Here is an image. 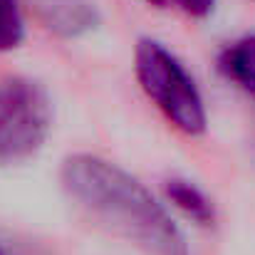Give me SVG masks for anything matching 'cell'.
Masks as SVG:
<instances>
[{"label":"cell","instance_id":"5b68a950","mask_svg":"<svg viewBox=\"0 0 255 255\" xmlns=\"http://www.w3.org/2000/svg\"><path fill=\"white\" fill-rule=\"evenodd\" d=\"M164 196L191 223H196L201 228H211L216 223V206H213L211 196L198 183H193L191 178H183V176L166 178L164 181Z\"/></svg>","mask_w":255,"mask_h":255},{"label":"cell","instance_id":"6da1fadb","mask_svg":"<svg viewBox=\"0 0 255 255\" xmlns=\"http://www.w3.org/2000/svg\"><path fill=\"white\" fill-rule=\"evenodd\" d=\"M62 191L77 208L146 255H191L186 233L171 211L119 164L77 151L60 166Z\"/></svg>","mask_w":255,"mask_h":255},{"label":"cell","instance_id":"9c48e42d","mask_svg":"<svg viewBox=\"0 0 255 255\" xmlns=\"http://www.w3.org/2000/svg\"><path fill=\"white\" fill-rule=\"evenodd\" d=\"M0 255H7V253H5V251H2V248H0Z\"/></svg>","mask_w":255,"mask_h":255},{"label":"cell","instance_id":"52a82bcc","mask_svg":"<svg viewBox=\"0 0 255 255\" xmlns=\"http://www.w3.org/2000/svg\"><path fill=\"white\" fill-rule=\"evenodd\" d=\"M25 40V17L17 0H0V52H12Z\"/></svg>","mask_w":255,"mask_h":255},{"label":"cell","instance_id":"3957f363","mask_svg":"<svg viewBox=\"0 0 255 255\" xmlns=\"http://www.w3.org/2000/svg\"><path fill=\"white\" fill-rule=\"evenodd\" d=\"M52 97L32 77L0 80V166L35 159L52 134Z\"/></svg>","mask_w":255,"mask_h":255},{"label":"cell","instance_id":"277c9868","mask_svg":"<svg viewBox=\"0 0 255 255\" xmlns=\"http://www.w3.org/2000/svg\"><path fill=\"white\" fill-rule=\"evenodd\" d=\"M42 20L62 37H80L97 27L99 12L89 0H42Z\"/></svg>","mask_w":255,"mask_h":255},{"label":"cell","instance_id":"ba28073f","mask_svg":"<svg viewBox=\"0 0 255 255\" xmlns=\"http://www.w3.org/2000/svg\"><path fill=\"white\" fill-rule=\"evenodd\" d=\"M156 7H176L193 20H203L216 10V0H146Z\"/></svg>","mask_w":255,"mask_h":255},{"label":"cell","instance_id":"7a4b0ae2","mask_svg":"<svg viewBox=\"0 0 255 255\" xmlns=\"http://www.w3.org/2000/svg\"><path fill=\"white\" fill-rule=\"evenodd\" d=\"M134 75L141 92L176 131L198 139L208 131V112L201 89L183 62L154 37L134 45Z\"/></svg>","mask_w":255,"mask_h":255},{"label":"cell","instance_id":"8992f818","mask_svg":"<svg viewBox=\"0 0 255 255\" xmlns=\"http://www.w3.org/2000/svg\"><path fill=\"white\" fill-rule=\"evenodd\" d=\"M221 72L255 99V35L233 40L218 57Z\"/></svg>","mask_w":255,"mask_h":255}]
</instances>
